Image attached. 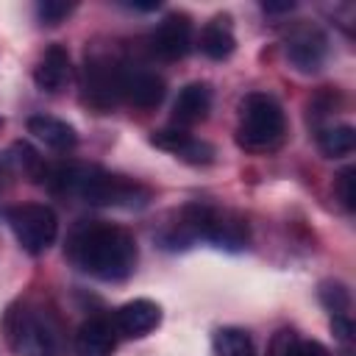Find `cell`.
<instances>
[{
    "instance_id": "obj_1",
    "label": "cell",
    "mask_w": 356,
    "mask_h": 356,
    "mask_svg": "<svg viewBox=\"0 0 356 356\" xmlns=\"http://www.w3.org/2000/svg\"><path fill=\"white\" fill-rule=\"evenodd\" d=\"M72 267L100 281H122L136 267V239L128 228L103 222V220H81L64 248Z\"/></svg>"
},
{
    "instance_id": "obj_2",
    "label": "cell",
    "mask_w": 356,
    "mask_h": 356,
    "mask_svg": "<svg viewBox=\"0 0 356 356\" xmlns=\"http://www.w3.org/2000/svg\"><path fill=\"white\" fill-rule=\"evenodd\" d=\"M44 181L56 195H75L95 206L139 209L150 200V192L142 184L125 175H111L92 164H58L53 170H44Z\"/></svg>"
},
{
    "instance_id": "obj_3",
    "label": "cell",
    "mask_w": 356,
    "mask_h": 356,
    "mask_svg": "<svg viewBox=\"0 0 356 356\" xmlns=\"http://www.w3.org/2000/svg\"><path fill=\"white\" fill-rule=\"evenodd\" d=\"M197 239L211 242L214 248H222V250H242L250 242V228H248V220L231 209L192 203V206H184L178 220L161 234V242L170 250L189 248Z\"/></svg>"
},
{
    "instance_id": "obj_4",
    "label": "cell",
    "mask_w": 356,
    "mask_h": 356,
    "mask_svg": "<svg viewBox=\"0 0 356 356\" xmlns=\"http://www.w3.org/2000/svg\"><path fill=\"white\" fill-rule=\"evenodd\" d=\"M6 342L14 356H58L61 334L56 317L36 303H17L3 320Z\"/></svg>"
},
{
    "instance_id": "obj_5",
    "label": "cell",
    "mask_w": 356,
    "mask_h": 356,
    "mask_svg": "<svg viewBox=\"0 0 356 356\" xmlns=\"http://www.w3.org/2000/svg\"><path fill=\"white\" fill-rule=\"evenodd\" d=\"M286 136V117L275 97L264 92H253L239 106V125L236 142L250 153H270L284 145Z\"/></svg>"
},
{
    "instance_id": "obj_6",
    "label": "cell",
    "mask_w": 356,
    "mask_h": 356,
    "mask_svg": "<svg viewBox=\"0 0 356 356\" xmlns=\"http://www.w3.org/2000/svg\"><path fill=\"white\" fill-rule=\"evenodd\" d=\"M122 75L125 64L106 53H86L81 70V97L95 111H111L122 100Z\"/></svg>"
},
{
    "instance_id": "obj_7",
    "label": "cell",
    "mask_w": 356,
    "mask_h": 356,
    "mask_svg": "<svg viewBox=\"0 0 356 356\" xmlns=\"http://www.w3.org/2000/svg\"><path fill=\"white\" fill-rule=\"evenodd\" d=\"M8 225L19 242V248L31 256H39L44 253L53 242H56V234H58V217L50 206L44 203H22V206H14L8 209Z\"/></svg>"
},
{
    "instance_id": "obj_8",
    "label": "cell",
    "mask_w": 356,
    "mask_h": 356,
    "mask_svg": "<svg viewBox=\"0 0 356 356\" xmlns=\"http://www.w3.org/2000/svg\"><path fill=\"white\" fill-rule=\"evenodd\" d=\"M192 19L186 14H167L150 36V47L164 61H178L192 50Z\"/></svg>"
},
{
    "instance_id": "obj_9",
    "label": "cell",
    "mask_w": 356,
    "mask_h": 356,
    "mask_svg": "<svg viewBox=\"0 0 356 356\" xmlns=\"http://www.w3.org/2000/svg\"><path fill=\"white\" fill-rule=\"evenodd\" d=\"M328 42L314 25H298L286 39V58L300 72H317L325 64Z\"/></svg>"
},
{
    "instance_id": "obj_10",
    "label": "cell",
    "mask_w": 356,
    "mask_h": 356,
    "mask_svg": "<svg viewBox=\"0 0 356 356\" xmlns=\"http://www.w3.org/2000/svg\"><path fill=\"white\" fill-rule=\"evenodd\" d=\"M114 331L117 337H128V339H139L145 334H150L159 323H161V306L150 298H136V300H128L122 303L114 317Z\"/></svg>"
},
{
    "instance_id": "obj_11",
    "label": "cell",
    "mask_w": 356,
    "mask_h": 356,
    "mask_svg": "<svg viewBox=\"0 0 356 356\" xmlns=\"http://www.w3.org/2000/svg\"><path fill=\"white\" fill-rule=\"evenodd\" d=\"M164 95H167V86H164L161 75H156L153 70L125 64V75H122V100L125 103H131L134 108H156V106H161Z\"/></svg>"
},
{
    "instance_id": "obj_12",
    "label": "cell",
    "mask_w": 356,
    "mask_h": 356,
    "mask_svg": "<svg viewBox=\"0 0 356 356\" xmlns=\"http://www.w3.org/2000/svg\"><path fill=\"white\" fill-rule=\"evenodd\" d=\"M150 142L167 153L181 156L189 164H209L214 159V147L203 139H195L192 134H186L184 128H161L150 134Z\"/></svg>"
},
{
    "instance_id": "obj_13",
    "label": "cell",
    "mask_w": 356,
    "mask_h": 356,
    "mask_svg": "<svg viewBox=\"0 0 356 356\" xmlns=\"http://www.w3.org/2000/svg\"><path fill=\"white\" fill-rule=\"evenodd\" d=\"M70 78H72V61H70L67 47L50 44V47L42 53V58H39V64H36V70H33L36 86H39L42 92L56 95V92H61V89L70 83Z\"/></svg>"
},
{
    "instance_id": "obj_14",
    "label": "cell",
    "mask_w": 356,
    "mask_h": 356,
    "mask_svg": "<svg viewBox=\"0 0 356 356\" xmlns=\"http://www.w3.org/2000/svg\"><path fill=\"white\" fill-rule=\"evenodd\" d=\"M117 331L108 317H89L75 334V356H111Z\"/></svg>"
},
{
    "instance_id": "obj_15",
    "label": "cell",
    "mask_w": 356,
    "mask_h": 356,
    "mask_svg": "<svg viewBox=\"0 0 356 356\" xmlns=\"http://www.w3.org/2000/svg\"><path fill=\"white\" fill-rule=\"evenodd\" d=\"M209 111H211V89H209V83L195 81L178 92V97L172 103V122L178 128H186V125L203 122L209 117Z\"/></svg>"
},
{
    "instance_id": "obj_16",
    "label": "cell",
    "mask_w": 356,
    "mask_h": 356,
    "mask_svg": "<svg viewBox=\"0 0 356 356\" xmlns=\"http://www.w3.org/2000/svg\"><path fill=\"white\" fill-rule=\"evenodd\" d=\"M28 131L44 142L47 147L53 150H72L78 145V134L70 122L58 120V117H50V114H33L28 117Z\"/></svg>"
},
{
    "instance_id": "obj_17",
    "label": "cell",
    "mask_w": 356,
    "mask_h": 356,
    "mask_svg": "<svg viewBox=\"0 0 356 356\" xmlns=\"http://www.w3.org/2000/svg\"><path fill=\"white\" fill-rule=\"evenodd\" d=\"M200 50H203V56H209L211 61H222V58H228L231 53H234V47H236V39H234V31H231V17H214V19H209L206 25H203V31H200Z\"/></svg>"
},
{
    "instance_id": "obj_18",
    "label": "cell",
    "mask_w": 356,
    "mask_h": 356,
    "mask_svg": "<svg viewBox=\"0 0 356 356\" xmlns=\"http://www.w3.org/2000/svg\"><path fill=\"white\" fill-rule=\"evenodd\" d=\"M317 147L328 159H342L356 150V128L353 125H325L317 131Z\"/></svg>"
},
{
    "instance_id": "obj_19",
    "label": "cell",
    "mask_w": 356,
    "mask_h": 356,
    "mask_svg": "<svg viewBox=\"0 0 356 356\" xmlns=\"http://www.w3.org/2000/svg\"><path fill=\"white\" fill-rule=\"evenodd\" d=\"M270 356H328V350L314 342V339H306L295 331H278L270 342Z\"/></svg>"
},
{
    "instance_id": "obj_20",
    "label": "cell",
    "mask_w": 356,
    "mask_h": 356,
    "mask_svg": "<svg viewBox=\"0 0 356 356\" xmlns=\"http://www.w3.org/2000/svg\"><path fill=\"white\" fill-rule=\"evenodd\" d=\"M217 356H256L253 339L242 328H220L211 339Z\"/></svg>"
},
{
    "instance_id": "obj_21",
    "label": "cell",
    "mask_w": 356,
    "mask_h": 356,
    "mask_svg": "<svg viewBox=\"0 0 356 356\" xmlns=\"http://www.w3.org/2000/svg\"><path fill=\"white\" fill-rule=\"evenodd\" d=\"M320 300L325 303V309L331 312V317L348 314V309H350V295H348V289L342 284H323Z\"/></svg>"
},
{
    "instance_id": "obj_22",
    "label": "cell",
    "mask_w": 356,
    "mask_h": 356,
    "mask_svg": "<svg viewBox=\"0 0 356 356\" xmlns=\"http://www.w3.org/2000/svg\"><path fill=\"white\" fill-rule=\"evenodd\" d=\"M72 11H75V3H64V0H42L36 6V17H39L42 25H58Z\"/></svg>"
},
{
    "instance_id": "obj_23",
    "label": "cell",
    "mask_w": 356,
    "mask_h": 356,
    "mask_svg": "<svg viewBox=\"0 0 356 356\" xmlns=\"http://www.w3.org/2000/svg\"><path fill=\"white\" fill-rule=\"evenodd\" d=\"M337 197L342 200V206L348 211L356 209V170L353 167H345L339 175H337Z\"/></svg>"
},
{
    "instance_id": "obj_24",
    "label": "cell",
    "mask_w": 356,
    "mask_h": 356,
    "mask_svg": "<svg viewBox=\"0 0 356 356\" xmlns=\"http://www.w3.org/2000/svg\"><path fill=\"white\" fill-rule=\"evenodd\" d=\"M261 8L267 11V14H281V11H292L295 8V3H261Z\"/></svg>"
}]
</instances>
